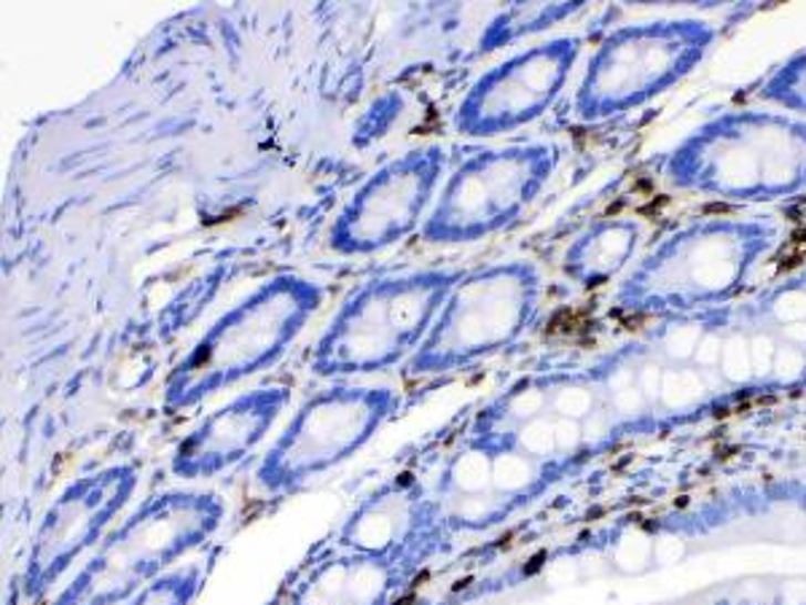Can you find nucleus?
I'll return each instance as SVG.
<instances>
[{"label": "nucleus", "instance_id": "obj_1", "mask_svg": "<svg viewBox=\"0 0 806 605\" xmlns=\"http://www.w3.org/2000/svg\"><path fill=\"white\" fill-rule=\"evenodd\" d=\"M670 188L723 202H777L806 192V122L728 111L691 130L661 160Z\"/></svg>", "mask_w": 806, "mask_h": 605}, {"label": "nucleus", "instance_id": "obj_2", "mask_svg": "<svg viewBox=\"0 0 806 605\" xmlns=\"http://www.w3.org/2000/svg\"><path fill=\"white\" fill-rule=\"evenodd\" d=\"M323 305V288L293 273L272 275L229 307L175 363L162 390L169 414L186 412L275 367Z\"/></svg>", "mask_w": 806, "mask_h": 605}, {"label": "nucleus", "instance_id": "obj_3", "mask_svg": "<svg viewBox=\"0 0 806 605\" xmlns=\"http://www.w3.org/2000/svg\"><path fill=\"white\" fill-rule=\"evenodd\" d=\"M459 277V269H414L352 288L314 342L310 371L342 382L409 363Z\"/></svg>", "mask_w": 806, "mask_h": 605}, {"label": "nucleus", "instance_id": "obj_4", "mask_svg": "<svg viewBox=\"0 0 806 605\" xmlns=\"http://www.w3.org/2000/svg\"><path fill=\"white\" fill-rule=\"evenodd\" d=\"M783 243L772 218H704L685 224L653 245L623 277V312L657 315L736 294L751 273Z\"/></svg>", "mask_w": 806, "mask_h": 605}, {"label": "nucleus", "instance_id": "obj_5", "mask_svg": "<svg viewBox=\"0 0 806 605\" xmlns=\"http://www.w3.org/2000/svg\"><path fill=\"white\" fill-rule=\"evenodd\" d=\"M226 520V503L210 490H162L148 495L56 595L54 605H118L205 546Z\"/></svg>", "mask_w": 806, "mask_h": 605}, {"label": "nucleus", "instance_id": "obj_6", "mask_svg": "<svg viewBox=\"0 0 806 605\" xmlns=\"http://www.w3.org/2000/svg\"><path fill=\"white\" fill-rule=\"evenodd\" d=\"M715 24L694 17L651 19L613 30L591 54L572 111L581 122H604L651 103L707 57Z\"/></svg>", "mask_w": 806, "mask_h": 605}, {"label": "nucleus", "instance_id": "obj_7", "mask_svg": "<svg viewBox=\"0 0 806 605\" xmlns=\"http://www.w3.org/2000/svg\"><path fill=\"white\" fill-rule=\"evenodd\" d=\"M540 296L544 277L527 258L463 273L409 361V371L417 377L452 375L495 356L533 324Z\"/></svg>", "mask_w": 806, "mask_h": 605}, {"label": "nucleus", "instance_id": "obj_8", "mask_svg": "<svg viewBox=\"0 0 806 605\" xmlns=\"http://www.w3.org/2000/svg\"><path fill=\"white\" fill-rule=\"evenodd\" d=\"M401 399L385 386L333 382L296 409L256 469L264 495L288 498L342 465L399 412Z\"/></svg>", "mask_w": 806, "mask_h": 605}, {"label": "nucleus", "instance_id": "obj_9", "mask_svg": "<svg viewBox=\"0 0 806 605\" xmlns=\"http://www.w3.org/2000/svg\"><path fill=\"white\" fill-rule=\"evenodd\" d=\"M562 162L554 143H514L465 156L446 175L420 235L433 245H471L508 229L549 186Z\"/></svg>", "mask_w": 806, "mask_h": 605}, {"label": "nucleus", "instance_id": "obj_10", "mask_svg": "<svg viewBox=\"0 0 806 605\" xmlns=\"http://www.w3.org/2000/svg\"><path fill=\"white\" fill-rule=\"evenodd\" d=\"M446 162L441 143H425L376 167L333 218L329 248L339 256H371L406 239L420 221L425 224Z\"/></svg>", "mask_w": 806, "mask_h": 605}, {"label": "nucleus", "instance_id": "obj_11", "mask_svg": "<svg viewBox=\"0 0 806 605\" xmlns=\"http://www.w3.org/2000/svg\"><path fill=\"white\" fill-rule=\"evenodd\" d=\"M141 471L135 463H113L73 482L49 503L30 541L19 587L28 601H41L68 571L97 550L111 522L135 495Z\"/></svg>", "mask_w": 806, "mask_h": 605}, {"label": "nucleus", "instance_id": "obj_12", "mask_svg": "<svg viewBox=\"0 0 806 605\" xmlns=\"http://www.w3.org/2000/svg\"><path fill=\"white\" fill-rule=\"evenodd\" d=\"M581 38L540 41L482 73L459 100L452 127L465 137H497L538 122L565 92Z\"/></svg>", "mask_w": 806, "mask_h": 605}, {"label": "nucleus", "instance_id": "obj_13", "mask_svg": "<svg viewBox=\"0 0 806 605\" xmlns=\"http://www.w3.org/2000/svg\"><path fill=\"white\" fill-rule=\"evenodd\" d=\"M291 390L261 386L235 396L202 418L169 455V471L184 482L220 476L235 469L269 437L275 422L286 412Z\"/></svg>", "mask_w": 806, "mask_h": 605}, {"label": "nucleus", "instance_id": "obj_14", "mask_svg": "<svg viewBox=\"0 0 806 605\" xmlns=\"http://www.w3.org/2000/svg\"><path fill=\"white\" fill-rule=\"evenodd\" d=\"M438 506L425 498L412 479H393L363 498L337 533V544L348 550L393 557L406 563L422 535L433 531Z\"/></svg>", "mask_w": 806, "mask_h": 605}, {"label": "nucleus", "instance_id": "obj_15", "mask_svg": "<svg viewBox=\"0 0 806 605\" xmlns=\"http://www.w3.org/2000/svg\"><path fill=\"white\" fill-rule=\"evenodd\" d=\"M401 568L403 560L339 546L304 565L293 584L291 605H380L399 584Z\"/></svg>", "mask_w": 806, "mask_h": 605}, {"label": "nucleus", "instance_id": "obj_16", "mask_svg": "<svg viewBox=\"0 0 806 605\" xmlns=\"http://www.w3.org/2000/svg\"><path fill=\"white\" fill-rule=\"evenodd\" d=\"M642 239V226L634 218H597L565 248L562 269L583 288H597L613 280L632 262Z\"/></svg>", "mask_w": 806, "mask_h": 605}, {"label": "nucleus", "instance_id": "obj_17", "mask_svg": "<svg viewBox=\"0 0 806 605\" xmlns=\"http://www.w3.org/2000/svg\"><path fill=\"white\" fill-rule=\"evenodd\" d=\"M583 9V3H512L497 9V14L489 19L484 28L478 47L484 52L508 47V43L521 41V38L544 33L554 24L576 17Z\"/></svg>", "mask_w": 806, "mask_h": 605}, {"label": "nucleus", "instance_id": "obj_18", "mask_svg": "<svg viewBox=\"0 0 806 605\" xmlns=\"http://www.w3.org/2000/svg\"><path fill=\"white\" fill-rule=\"evenodd\" d=\"M758 94L766 103L777 105V109L788 111L790 116H798L806 122V49L779 62L764 79Z\"/></svg>", "mask_w": 806, "mask_h": 605}, {"label": "nucleus", "instance_id": "obj_19", "mask_svg": "<svg viewBox=\"0 0 806 605\" xmlns=\"http://www.w3.org/2000/svg\"><path fill=\"white\" fill-rule=\"evenodd\" d=\"M205 584V565L188 563L167 571L146 589L137 592L127 605H192Z\"/></svg>", "mask_w": 806, "mask_h": 605}, {"label": "nucleus", "instance_id": "obj_20", "mask_svg": "<svg viewBox=\"0 0 806 605\" xmlns=\"http://www.w3.org/2000/svg\"><path fill=\"white\" fill-rule=\"evenodd\" d=\"M493 488V455L484 450H468L446 465L444 490L455 498H476Z\"/></svg>", "mask_w": 806, "mask_h": 605}, {"label": "nucleus", "instance_id": "obj_21", "mask_svg": "<svg viewBox=\"0 0 806 605\" xmlns=\"http://www.w3.org/2000/svg\"><path fill=\"white\" fill-rule=\"evenodd\" d=\"M802 273H804V277H806V267H804V269H802Z\"/></svg>", "mask_w": 806, "mask_h": 605}]
</instances>
